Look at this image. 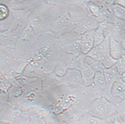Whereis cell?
Here are the masks:
<instances>
[{"mask_svg":"<svg viewBox=\"0 0 125 124\" xmlns=\"http://www.w3.org/2000/svg\"><path fill=\"white\" fill-rule=\"evenodd\" d=\"M124 22H125V20H124Z\"/></svg>","mask_w":125,"mask_h":124,"instance_id":"26","label":"cell"},{"mask_svg":"<svg viewBox=\"0 0 125 124\" xmlns=\"http://www.w3.org/2000/svg\"><path fill=\"white\" fill-rule=\"evenodd\" d=\"M116 107L117 114L125 121V99L116 104Z\"/></svg>","mask_w":125,"mask_h":124,"instance_id":"18","label":"cell"},{"mask_svg":"<svg viewBox=\"0 0 125 124\" xmlns=\"http://www.w3.org/2000/svg\"><path fill=\"white\" fill-rule=\"evenodd\" d=\"M100 8V12L97 19L100 23L107 22L114 23L117 18L113 13L112 6L115 0H93Z\"/></svg>","mask_w":125,"mask_h":124,"instance_id":"4","label":"cell"},{"mask_svg":"<svg viewBox=\"0 0 125 124\" xmlns=\"http://www.w3.org/2000/svg\"><path fill=\"white\" fill-rule=\"evenodd\" d=\"M82 35L74 32L67 33L61 37V40L67 53L77 57L82 53Z\"/></svg>","mask_w":125,"mask_h":124,"instance_id":"3","label":"cell"},{"mask_svg":"<svg viewBox=\"0 0 125 124\" xmlns=\"http://www.w3.org/2000/svg\"><path fill=\"white\" fill-rule=\"evenodd\" d=\"M110 53L113 59L117 60L125 55V50L122 42L116 41L110 36Z\"/></svg>","mask_w":125,"mask_h":124,"instance_id":"11","label":"cell"},{"mask_svg":"<svg viewBox=\"0 0 125 124\" xmlns=\"http://www.w3.org/2000/svg\"><path fill=\"white\" fill-rule=\"evenodd\" d=\"M116 96L118 97L122 100L125 99V91L122 93L118 94Z\"/></svg>","mask_w":125,"mask_h":124,"instance_id":"24","label":"cell"},{"mask_svg":"<svg viewBox=\"0 0 125 124\" xmlns=\"http://www.w3.org/2000/svg\"><path fill=\"white\" fill-rule=\"evenodd\" d=\"M93 109L96 117L102 119H108L117 113L116 105L103 97L94 100Z\"/></svg>","mask_w":125,"mask_h":124,"instance_id":"2","label":"cell"},{"mask_svg":"<svg viewBox=\"0 0 125 124\" xmlns=\"http://www.w3.org/2000/svg\"><path fill=\"white\" fill-rule=\"evenodd\" d=\"M99 23L95 18L89 16L87 18L75 23L73 32L82 35L88 31L98 28Z\"/></svg>","mask_w":125,"mask_h":124,"instance_id":"5","label":"cell"},{"mask_svg":"<svg viewBox=\"0 0 125 124\" xmlns=\"http://www.w3.org/2000/svg\"><path fill=\"white\" fill-rule=\"evenodd\" d=\"M113 23L107 22L100 23L98 28L101 30L105 37L111 35L113 30Z\"/></svg>","mask_w":125,"mask_h":124,"instance_id":"16","label":"cell"},{"mask_svg":"<svg viewBox=\"0 0 125 124\" xmlns=\"http://www.w3.org/2000/svg\"><path fill=\"white\" fill-rule=\"evenodd\" d=\"M87 8L89 16L95 18L97 20L100 14V7L93 2V0H89L87 4Z\"/></svg>","mask_w":125,"mask_h":124,"instance_id":"14","label":"cell"},{"mask_svg":"<svg viewBox=\"0 0 125 124\" xmlns=\"http://www.w3.org/2000/svg\"><path fill=\"white\" fill-rule=\"evenodd\" d=\"M113 13L116 17L125 20V8L115 3L112 6Z\"/></svg>","mask_w":125,"mask_h":124,"instance_id":"15","label":"cell"},{"mask_svg":"<svg viewBox=\"0 0 125 124\" xmlns=\"http://www.w3.org/2000/svg\"><path fill=\"white\" fill-rule=\"evenodd\" d=\"M103 74L109 92H111L112 85L116 81L121 78V75L118 72L115 65L110 68H105Z\"/></svg>","mask_w":125,"mask_h":124,"instance_id":"8","label":"cell"},{"mask_svg":"<svg viewBox=\"0 0 125 124\" xmlns=\"http://www.w3.org/2000/svg\"><path fill=\"white\" fill-rule=\"evenodd\" d=\"M107 119L109 124H125V121L117 113Z\"/></svg>","mask_w":125,"mask_h":124,"instance_id":"21","label":"cell"},{"mask_svg":"<svg viewBox=\"0 0 125 124\" xmlns=\"http://www.w3.org/2000/svg\"><path fill=\"white\" fill-rule=\"evenodd\" d=\"M67 3L68 4L69 15L72 20L74 23L89 16L87 8L77 6L72 4Z\"/></svg>","mask_w":125,"mask_h":124,"instance_id":"6","label":"cell"},{"mask_svg":"<svg viewBox=\"0 0 125 124\" xmlns=\"http://www.w3.org/2000/svg\"><path fill=\"white\" fill-rule=\"evenodd\" d=\"M110 35L106 37L102 43L93 48L86 55L102 63L105 68L110 67L115 65L117 60L112 57L110 53Z\"/></svg>","mask_w":125,"mask_h":124,"instance_id":"1","label":"cell"},{"mask_svg":"<svg viewBox=\"0 0 125 124\" xmlns=\"http://www.w3.org/2000/svg\"><path fill=\"white\" fill-rule=\"evenodd\" d=\"M110 36L116 41L122 42L125 38L124 20L117 18L113 26Z\"/></svg>","mask_w":125,"mask_h":124,"instance_id":"10","label":"cell"},{"mask_svg":"<svg viewBox=\"0 0 125 124\" xmlns=\"http://www.w3.org/2000/svg\"><path fill=\"white\" fill-rule=\"evenodd\" d=\"M115 3L125 8V0H115Z\"/></svg>","mask_w":125,"mask_h":124,"instance_id":"23","label":"cell"},{"mask_svg":"<svg viewBox=\"0 0 125 124\" xmlns=\"http://www.w3.org/2000/svg\"><path fill=\"white\" fill-rule=\"evenodd\" d=\"M85 61L95 73L103 72L105 69V67L102 63L90 57L87 56Z\"/></svg>","mask_w":125,"mask_h":124,"instance_id":"12","label":"cell"},{"mask_svg":"<svg viewBox=\"0 0 125 124\" xmlns=\"http://www.w3.org/2000/svg\"><path fill=\"white\" fill-rule=\"evenodd\" d=\"M125 91V82L122 80L121 78L116 81L112 87L111 92L112 94L115 96Z\"/></svg>","mask_w":125,"mask_h":124,"instance_id":"13","label":"cell"},{"mask_svg":"<svg viewBox=\"0 0 125 124\" xmlns=\"http://www.w3.org/2000/svg\"><path fill=\"white\" fill-rule=\"evenodd\" d=\"M121 78L122 80L125 82V72L123 74L121 75Z\"/></svg>","mask_w":125,"mask_h":124,"instance_id":"25","label":"cell"},{"mask_svg":"<svg viewBox=\"0 0 125 124\" xmlns=\"http://www.w3.org/2000/svg\"><path fill=\"white\" fill-rule=\"evenodd\" d=\"M95 30L88 31L82 35L81 51L84 55H87L94 47Z\"/></svg>","mask_w":125,"mask_h":124,"instance_id":"9","label":"cell"},{"mask_svg":"<svg viewBox=\"0 0 125 124\" xmlns=\"http://www.w3.org/2000/svg\"><path fill=\"white\" fill-rule=\"evenodd\" d=\"M9 14V11L5 5H0V20L5 19L8 17Z\"/></svg>","mask_w":125,"mask_h":124,"instance_id":"22","label":"cell"},{"mask_svg":"<svg viewBox=\"0 0 125 124\" xmlns=\"http://www.w3.org/2000/svg\"><path fill=\"white\" fill-rule=\"evenodd\" d=\"M87 124H109L107 120L97 117L89 116L87 117Z\"/></svg>","mask_w":125,"mask_h":124,"instance_id":"20","label":"cell"},{"mask_svg":"<svg viewBox=\"0 0 125 124\" xmlns=\"http://www.w3.org/2000/svg\"><path fill=\"white\" fill-rule=\"evenodd\" d=\"M78 70L81 73L84 84L88 87L92 86L95 73L87 65L85 61L80 65Z\"/></svg>","mask_w":125,"mask_h":124,"instance_id":"7","label":"cell"},{"mask_svg":"<svg viewBox=\"0 0 125 124\" xmlns=\"http://www.w3.org/2000/svg\"><path fill=\"white\" fill-rule=\"evenodd\" d=\"M105 38L102 31L100 28H98L95 30L94 47L102 43L104 41Z\"/></svg>","mask_w":125,"mask_h":124,"instance_id":"17","label":"cell"},{"mask_svg":"<svg viewBox=\"0 0 125 124\" xmlns=\"http://www.w3.org/2000/svg\"><path fill=\"white\" fill-rule=\"evenodd\" d=\"M115 66L118 72L121 75L125 72V56L122 57L117 60Z\"/></svg>","mask_w":125,"mask_h":124,"instance_id":"19","label":"cell"}]
</instances>
